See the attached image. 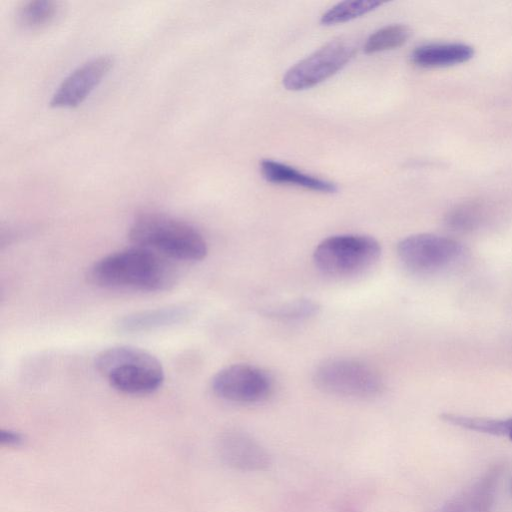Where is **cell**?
<instances>
[{
    "label": "cell",
    "mask_w": 512,
    "mask_h": 512,
    "mask_svg": "<svg viewBox=\"0 0 512 512\" xmlns=\"http://www.w3.org/2000/svg\"><path fill=\"white\" fill-rule=\"evenodd\" d=\"M89 278L103 288L155 292L174 284L175 271L165 257L134 246L95 262L89 270Z\"/></svg>",
    "instance_id": "cell-1"
},
{
    "label": "cell",
    "mask_w": 512,
    "mask_h": 512,
    "mask_svg": "<svg viewBox=\"0 0 512 512\" xmlns=\"http://www.w3.org/2000/svg\"><path fill=\"white\" fill-rule=\"evenodd\" d=\"M135 245L179 261H199L207 254V243L192 225L158 213L138 216L129 229Z\"/></svg>",
    "instance_id": "cell-2"
},
{
    "label": "cell",
    "mask_w": 512,
    "mask_h": 512,
    "mask_svg": "<svg viewBox=\"0 0 512 512\" xmlns=\"http://www.w3.org/2000/svg\"><path fill=\"white\" fill-rule=\"evenodd\" d=\"M95 365L110 386L124 394H150L164 381V370L159 360L133 346L107 348L97 355Z\"/></svg>",
    "instance_id": "cell-3"
},
{
    "label": "cell",
    "mask_w": 512,
    "mask_h": 512,
    "mask_svg": "<svg viewBox=\"0 0 512 512\" xmlns=\"http://www.w3.org/2000/svg\"><path fill=\"white\" fill-rule=\"evenodd\" d=\"M397 255L410 272L422 276H436L461 267L468 257V251L455 239L419 233L403 238L397 244Z\"/></svg>",
    "instance_id": "cell-4"
},
{
    "label": "cell",
    "mask_w": 512,
    "mask_h": 512,
    "mask_svg": "<svg viewBox=\"0 0 512 512\" xmlns=\"http://www.w3.org/2000/svg\"><path fill=\"white\" fill-rule=\"evenodd\" d=\"M381 255V246L373 237L339 234L323 239L315 248L316 267L330 276H352L372 267Z\"/></svg>",
    "instance_id": "cell-5"
},
{
    "label": "cell",
    "mask_w": 512,
    "mask_h": 512,
    "mask_svg": "<svg viewBox=\"0 0 512 512\" xmlns=\"http://www.w3.org/2000/svg\"><path fill=\"white\" fill-rule=\"evenodd\" d=\"M313 381L326 393L349 398H372L384 388L383 380L372 367L347 358L329 359L318 365Z\"/></svg>",
    "instance_id": "cell-6"
},
{
    "label": "cell",
    "mask_w": 512,
    "mask_h": 512,
    "mask_svg": "<svg viewBox=\"0 0 512 512\" xmlns=\"http://www.w3.org/2000/svg\"><path fill=\"white\" fill-rule=\"evenodd\" d=\"M355 45L346 39H334L290 67L283 76V86L302 91L327 80L354 57Z\"/></svg>",
    "instance_id": "cell-7"
},
{
    "label": "cell",
    "mask_w": 512,
    "mask_h": 512,
    "mask_svg": "<svg viewBox=\"0 0 512 512\" xmlns=\"http://www.w3.org/2000/svg\"><path fill=\"white\" fill-rule=\"evenodd\" d=\"M273 387L271 377L263 369L249 364H233L219 370L211 381L215 395L242 404L265 400Z\"/></svg>",
    "instance_id": "cell-8"
},
{
    "label": "cell",
    "mask_w": 512,
    "mask_h": 512,
    "mask_svg": "<svg viewBox=\"0 0 512 512\" xmlns=\"http://www.w3.org/2000/svg\"><path fill=\"white\" fill-rule=\"evenodd\" d=\"M114 58L101 55L74 69L58 86L50 105L56 108H72L82 103L109 73Z\"/></svg>",
    "instance_id": "cell-9"
},
{
    "label": "cell",
    "mask_w": 512,
    "mask_h": 512,
    "mask_svg": "<svg viewBox=\"0 0 512 512\" xmlns=\"http://www.w3.org/2000/svg\"><path fill=\"white\" fill-rule=\"evenodd\" d=\"M501 469L495 466L434 512H491Z\"/></svg>",
    "instance_id": "cell-10"
},
{
    "label": "cell",
    "mask_w": 512,
    "mask_h": 512,
    "mask_svg": "<svg viewBox=\"0 0 512 512\" xmlns=\"http://www.w3.org/2000/svg\"><path fill=\"white\" fill-rule=\"evenodd\" d=\"M220 450L224 460L230 466L240 470H264L270 463L264 448L244 432L232 431L224 435Z\"/></svg>",
    "instance_id": "cell-11"
},
{
    "label": "cell",
    "mask_w": 512,
    "mask_h": 512,
    "mask_svg": "<svg viewBox=\"0 0 512 512\" xmlns=\"http://www.w3.org/2000/svg\"><path fill=\"white\" fill-rule=\"evenodd\" d=\"M260 171L266 181L274 184L293 185L321 193H335L338 190L337 185L331 181L303 173L271 159H263L260 162Z\"/></svg>",
    "instance_id": "cell-12"
},
{
    "label": "cell",
    "mask_w": 512,
    "mask_h": 512,
    "mask_svg": "<svg viewBox=\"0 0 512 512\" xmlns=\"http://www.w3.org/2000/svg\"><path fill=\"white\" fill-rule=\"evenodd\" d=\"M473 55V47L465 43H429L416 47L411 60L419 67L438 68L465 63Z\"/></svg>",
    "instance_id": "cell-13"
},
{
    "label": "cell",
    "mask_w": 512,
    "mask_h": 512,
    "mask_svg": "<svg viewBox=\"0 0 512 512\" xmlns=\"http://www.w3.org/2000/svg\"><path fill=\"white\" fill-rule=\"evenodd\" d=\"M188 315V309L182 306L156 308L126 315L119 320L117 327L128 333L149 331L182 322Z\"/></svg>",
    "instance_id": "cell-14"
},
{
    "label": "cell",
    "mask_w": 512,
    "mask_h": 512,
    "mask_svg": "<svg viewBox=\"0 0 512 512\" xmlns=\"http://www.w3.org/2000/svg\"><path fill=\"white\" fill-rule=\"evenodd\" d=\"M487 218V210L479 201H466L452 207L445 215L448 229L458 233H468L479 229Z\"/></svg>",
    "instance_id": "cell-15"
},
{
    "label": "cell",
    "mask_w": 512,
    "mask_h": 512,
    "mask_svg": "<svg viewBox=\"0 0 512 512\" xmlns=\"http://www.w3.org/2000/svg\"><path fill=\"white\" fill-rule=\"evenodd\" d=\"M61 12V4L51 0L24 2L17 10L16 18L25 29L36 30L52 24Z\"/></svg>",
    "instance_id": "cell-16"
},
{
    "label": "cell",
    "mask_w": 512,
    "mask_h": 512,
    "mask_svg": "<svg viewBox=\"0 0 512 512\" xmlns=\"http://www.w3.org/2000/svg\"><path fill=\"white\" fill-rule=\"evenodd\" d=\"M411 30L404 24H390L372 33L365 41L367 54L383 52L402 46L410 38Z\"/></svg>",
    "instance_id": "cell-17"
},
{
    "label": "cell",
    "mask_w": 512,
    "mask_h": 512,
    "mask_svg": "<svg viewBox=\"0 0 512 512\" xmlns=\"http://www.w3.org/2000/svg\"><path fill=\"white\" fill-rule=\"evenodd\" d=\"M383 4L384 2L376 0H353L339 2L322 14L320 23L325 26L344 23L361 17L362 15L375 10Z\"/></svg>",
    "instance_id": "cell-18"
},
{
    "label": "cell",
    "mask_w": 512,
    "mask_h": 512,
    "mask_svg": "<svg viewBox=\"0 0 512 512\" xmlns=\"http://www.w3.org/2000/svg\"><path fill=\"white\" fill-rule=\"evenodd\" d=\"M319 309L317 302L305 298L268 308L264 314L280 320L297 321L315 316Z\"/></svg>",
    "instance_id": "cell-19"
},
{
    "label": "cell",
    "mask_w": 512,
    "mask_h": 512,
    "mask_svg": "<svg viewBox=\"0 0 512 512\" xmlns=\"http://www.w3.org/2000/svg\"><path fill=\"white\" fill-rule=\"evenodd\" d=\"M1 443L7 446H17L22 442V437L19 433L10 430H1Z\"/></svg>",
    "instance_id": "cell-20"
},
{
    "label": "cell",
    "mask_w": 512,
    "mask_h": 512,
    "mask_svg": "<svg viewBox=\"0 0 512 512\" xmlns=\"http://www.w3.org/2000/svg\"><path fill=\"white\" fill-rule=\"evenodd\" d=\"M505 437L512 441V418L505 419Z\"/></svg>",
    "instance_id": "cell-21"
},
{
    "label": "cell",
    "mask_w": 512,
    "mask_h": 512,
    "mask_svg": "<svg viewBox=\"0 0 512 512\" xmlns=\"http://www.w3.org/2000/svg\"><path fill=\"white\" fill-rule=\"evenodd\" d=\"M510 492L512 494V479H511V482H510Z\"/></svg>",
    "instance_id": "cell-22"
}]
</instances>
